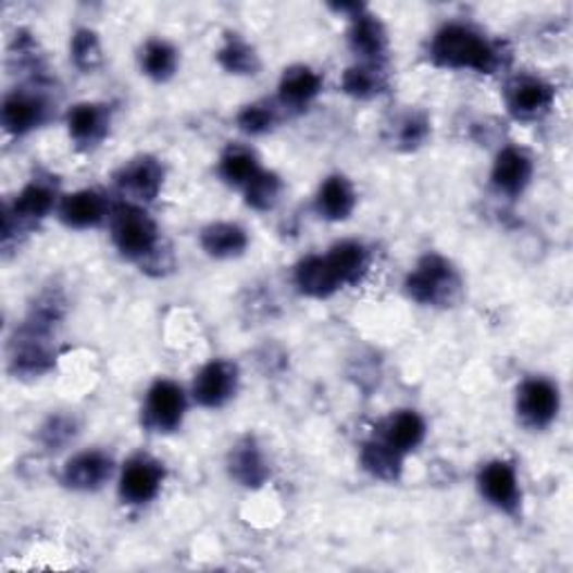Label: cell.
I'll return each instance as SVG.
<instances>
[{
    "label": "cell",
    "instance_id": "30bf717a",
    "mask_svg": "<svg viewBox=\"0 0 573 573\" xmlns=\"http://www.w3.org/2000/svg\"><path fill=\"white\" fill-rule=\"evenodd\" d=\"M484 498L500 511L515 513L520 509V486L515 469L502 460L490 462L479 471L477 477Z\"/></svg>",
    "mask_w": 573,
    "mask_h": 573
},
{
    "label": "cell",
    "instance_id": "4fadbf2b",
    "mask_svg": "<svg viewBox=\"0 0 573 573\" xmlns=\"http://www.w3.org/2000/svg\"><path fill=\"white\" fill-rule=\"evenodd\" d=\"M110 126V110L101 103H79L67 114V130L76 146H97Z\"/></svg>",
    "mask_w": 573,
    "mask_h": 573
},
{
    "label": "cell",
    "instance_id": "1f68e13d",
    "mask_svg": "<svg viewBox=\"0 0 573 573\" xmlns=\"http://www.w3.org/2000/svg\"><path fill=\"white\" fill-rule=\"evenodd\" d=\"M72 61L82 72H92L101 63V46L92 29H76L72 36Z\"/></svg>",
    "mask_w": 573,
    "mask_h": 573
},
{
    "label": "cell",
    "instance_id": "7402d4cb",
    "mask_svg": "<svg viewBox=\"0 0 573 573\" xmlns=\"http://www.w3.org/2000/svg\"><path fill=\"white\" fill-rule=\"evenodd\" d=\"M426 437V424L424 419L412 410H401L393 414L381 431V441H386L397 452L406 454L414 450Z\"/></svg>",
    "mask_w": 573,
    "mask_h": 573
},
{
    "label": "cell",
    "instance_id": "ac0fdd59",
    "mask_svg": "<svg viewBox=\"0 0 573 573\" xmlns=\"http://www.w3.org/2000/svg\"><path fill=\"white\" fill-rule=\"evenodd\" d=\"M296 287L300 294L312 296V298H329L336 289H340V281L336 272L332 270V264L327 256H310L304 258L296 266Z\"/></svg>",
    "mask_w": 573,
    "mask_h": 573
},
{
    "label": "cell",
    "instance_id": "7a4b0ae2",
    "mask_svg": "<svg viewBox=\"0 0 573 573\" xmlns=\"http://www.w3.org/2000/svg\"><path fill=\"white\" fill-rule=\"evenodd\" d=\"M112 242L126 258L144 266L160 258L158 224L135 204H122L112 211Z\"/></svg>",
    "mask_w": 573,
    "mask_h": 573
},
{
    "label": "cell",
    "instance_id": "836d02e7",
    "mask_svg": "<svg viewBox=\"0 0 573 573\" xmlns=\"http://www.w3.org/2000/svg\"><path fill=\"white\" fill-rule=\"evenodd\" d=\"M76 435V426L70 416H52L50 422L43 426L41 431V441L50 448V450H61L67 441H72Z\"/></svg>",
    "mask_w": 573,
    "mask_h": 573
},
{
    "label": "cell",
    "instance_id": "2e32d148",
    "mask_svg": "<svg viewBox=\"0 0 573 573\" xmlns=\"http://www.w3.org/2000/svg\"><path fill=\"white\" fill-rule=\"evenodd\" d=\"M108 215V204L97 190H76L72 196H65L59 207V217L70 228H90L103 222Z\"/></svg>",
    "mask_w": 573,
    "mask_h": 573
},
{
    "label": "cell",
    "instance_id": "52a82bcc",
    "mask_svg": "<svg viewBox=\"0 0 573 573\" xmlns=\"http://www.w3.org/2000/svg\"><path fill=\"white\" fill-rule=\"evenodd\" d=\"M164 482V466L148 454H137L126 464L120 482V495L128 505H146L158 498Z\"/></svg>",
    "mask_w": 573,
    "mask_h": 573
},
{
    "label": "cell",
    "instance_id": "e575fe53",
    "mask_svg": "<svg viewBox=\"0 0 573 573\" xmlns=\"http://www.w3.org/2000/svg\"><path fill=\"white\" fill-rule=\"evenodd\" d=\"M426 135H428V124L422 117H414V114H410V117L401 122L399 144L406 148H414L426 139Z\"/></svg>",
    "mask_w": 573,
    "mask_h": 573
},
{
    "label": "cell",
    "instance_id": "e0dca14e",
    "mask_svg": "<svg viewBox=\"0 0 573 573\" xmlns=\"http://www.w3.org/2000/svg\"><path fill=\"white\" fill-rule=\"evenodd\" d=\"M54 202H57L54 184L46 179H34L21 190L8 215L16 224H29L36 220H43L54 209Z\"/></svg>",
    "mask_w": 573,
    "mask_h": 573
},
{
    "label": "cell",
    "instance_id": "8fae6325",
    "mask_svg": "<svg viewBox=\"0 0 573 573\" xmlns=\"http://www.w3.org/2000/svg\"><path fill=\"white\" fill-rule=\"evenodd\" d=\"M48 117V103L43 97L16 90L3 103V126L10 135L21 137L38 128Z\"/></svg>",
    "mask_w": 573,
    "mask_h": 573
},
{
    "label": "cell",
    "instance_id": "d6a6232c",
    "mask_svg": "<svg viewBox=\"0 0 573 573\" xmlns=\"http://www.w3.org/2000/svg\"><path fill=\"white\" fill-rule=\"evenodd\" d=\"M276 122H278V114H276V108L270 101L251 103L238 114L240 130H245L249 135L270 133L276 126Z\"/></svg>",
    "mask_w": 573,
    "mask_h": 573
},
{
    "label": "cell",
    "instance_id": "277c9868",
    "mask_svg": "<svg viewBox=\"0 0 573 573\" xmlns=\"http://www.w3.org/2000/svg\"><path fill=\"white\" fill-rule=\"evenodd\" d=\"M52 327L54 325L46 321L27 316L25 325L21 327V332H16V338L12 342L10 363L16 374L38 376L54 365V352L50 346Z\"/></svg>",
    "mask_w": 573,
    "mask_h": 573
},
{
    "label": "cell",
    "instance_id": "f546056e",
    "mask_svg": "<svg viewBox=\"0 0 573 573\" xmlns=\"http://www.w3.org/2000/svg\"><path fill=\"white\" fill-rule=\"evenodd\" d=\"M217 61L226 72H232V74H256L260 70L256 50L236 34L226 38V43L217 52Z\"/></svg>",
    "mask_w": 573,
    "mask_h": 573
},
{
    "label": "cell",
    "instance_id": "83f0119b",
    "mask_svg": "<svg viewBox=\"0 0 573 573\" xmlns=\"http://www.w3.org/2000/svg\"><path fill=\"white\" fill-rule=\"evenodd\" d=\"M260 171L258 158L245 146H228L220 160V175L232 186L245 188Z\"/></svg>",
    "mask_w": 573,
    "mask_h": 573
},
{
    "label": "cell",
    "instance_id": "9c48e42d",
    "mask_svg": "<svg viewBox=\"0 0 573 573\" xmlns=\"http://www.w3.org/2000/svg\"><path fill=\"white\" fill-rule=\"evenodd\" d=\"M117 184L130 198L139 202H152L162 190L164 169L155 158L141 155L122 166L117 173Z\"/></svg>",
    "mask_w": 573,
    "mask_h": 573
},
{
    "label": "cell",
    "instance_id": "8992f818",
    "mask_svg": "<svg viewBox=\"0 0 573 573\" xmlns=\"http://www.w3.org/2000/svg\"><path fill=\"white\" fill-rule=\"evenodd\" d=\"M560 408L558 388L547 378H528L518 393V414L531 428H547Z\"/></svg>",
    "mask_w": 573,
    "mask_h": 573
},
{
    "label": "cell",
    "instance_id": "ffe728a7",
    "mask_svg": "<svg viewBox=\"0 0 573 573\" xmlns=\"http://www.w3.org/2000/svg\"><path fill=\"white\" fill-rule=\"evenodd\" d=\"M533 173L531 160L518 148H505L493 166V184L505 196H520Z\"/></svg>",
    "mask_w": 573,
    "mask_h": 573
},
{
    "label": "cell",
    "instance_id": "ba28073f",
    "mask_svg": "<svg viewBox=\"0 0 573 573\" xmlns=\"http://www.w3.org/2000/svg\"><path fill=\"white\" fill-rule=\"evenodd\" d=\"M238 368L228 361L207 363L194 384V397L204 408H222L236 395Z\"/></svg>",
    "mask_w": 573,
    "mask_h": 573
},
{
    "label": "cell",
    "instance_id": "9a60e30c",
    "mask_svg": "<svg viewBox=\"0 0 573 573\" xmlns=\"http://www.w3.org/2000/svg\"><path fill=\"white\" fill-rule=\"evenodd\" d=\"M553 88L540 79H518L507 95L509 101V110L515 114L520 120H531V117H538V114L547 112L553 103Z\"/></svg>",
    "mask_w": 573,
    "mask_h": 573
},
{
    "label": "cell",
    "instance_id": "7c38bea8",
    "mask_svg": "<svg viewBox=\"0 0 573 573\" xmlns=\"http://www.w3.org/2000/svg\"><path fill=\"white\" fill-rule=\"evenodd\" d=\"M112 475V460L101 450L74 454L63 469V482L74 490H97Z\"/></svg>",
    "mask_w": 573,
    "mask_h": 573
},
{
    "label": "cell",
    "instance_id": "6da1fadb",
    "mask_svg": "<svg viewBox=\"0 0 573 573\" xmlns=\"http://www.w3.org/2000/svg\"><path fill=\"white\" fill-rule=\"evenodd\" d=\"M500 48H495L490 41L466 25H446L441 27L431 46V57L439 67L450 70H475L493 74L500 67Z\"/></svg>",
    "mask_w": 573,
    "mask_h": 573
},
{
    "label": "cell",
    "instance_id": "4316f807",
    "mask_svg": "<svg viewBox=\"0 0 573 573\" xmlns=\"http://www.w3.org/2000/svg\"><path fill=\"white\" fill-rule=\"evenodd\" d=\"M388 88L386 72L378 63H363L342 74V90L357 99H372Z\"/></svg>",
    "mask_w": 573,
    "mask_h": 573
},
{
    "label": "cell",
    "instance_id": "484cf974",
    "mask_svg": "<svg viewBox=\"0 0 573 573\" xmlns=\"http://www.w3.org/2000/svg\"><path fill=\"white\" fill-rule=\"evenodd\" d=\"M327 260L336 272L340 285H357L368 270V251L359 242H340L329 253Z\"/></svg>",
    "mask_w": 573,
    "mask_h": 573
},
{
    "label": "cell",
    "instance_id": "603a6c76",
    "mask_svg": "<svg viewBox=\"0 0 573 573\" xmlns=\"http://www.w3.org/2000/svg\"><path fill=\"white\" fill-rule=\"evenodd\" d=\"M323 88L321 74H316L312 67L304 65H294L285 70L281 86H278V97L281 103L287 108H300L304 103H310Z\"/></svg>",
    "mask_w": 573,
    "mask_h": 573
},
{
    "label": "cell",
    "instance_id": "4dcf8cb0",
    "mask_svg": "<svg viewBox=\"0 0 573 573\" xmlns=\"http://www.w3.org/2000/svg\"><path fill=\"white\" fill-rule=\"evenodd\" d=\"M283 190V182L276 173L260 171L247 186H245V200L256 211H270L276 207Z\"/></svg>",
    "mask_w": 573,
    "mask_h": 573
},
{
    "label": "cell",
    "instance_id": "3957f363",
    "mask_svg": "<svg viewBox=\"0 0 573 573\" xmlns=\"http://www.w3.org/2000/svg\"><path fill=\"white\" fill-rule=\"evenodd\" d=\"M460 276L441 256H426L406 281V291L422 304H450L460 294Z\"/></svg>",
    "mask_w": 573,
    "mask_h": 573
},
{
    "label": "cell",
    "instance_id": "5bb4252c",
    "mask_svg": "<svg viewBox=\"0 0 573 573\" xmlns=\"http://www.w3.org/2000/svg\"><path fill=\"white\" fill-rule=\"evenodd\" d=\"M228 473L247 488H260L266 482L270 466H266L256 439L245 437L232 448V452H228Z\"/></svg>",
    "mask_w": 573,
    "mask_h": 573
},
{
    "label": "cell",
    "instance_id": "5b68a950",
    "mask_svg": "<svg viewBox=\"0 0 573 573\" xmlns=\"http://www.w3.org/2000/svg\"><path fill=\"white\" fill-rule=\"evenodd\" d=\"M186 412L184 390L173 381H155L146 395L144 424L155 433H173L182 426Z\"/></svg>",
    "mask_w": 573,
    "mask_h": 573
},
{
    "label": "cell",
    "instance_id": "f1b7e54d",
    "mask_svg": "<svg viewBox=\"0 0 573 573\" xmlns=\"http://www.w3.org/2000/svg\"><path fill=\"white\" fill-rule=\"evenodd\" d=\"M141 70L155 82H166L177 70V52L166 41H148L141 52Z\"/></svg>",
    "mask_w": 573,
    "mask_h": 573
},
{
    "label": "cell",
    "instance_id": "44dd1931",
    "mask_svg": "<svg viewBox=\"0 0 573 573\" xmlns=\"http://www.w3.org/2000/svg\"><path fill=\"white\" fill-rule=\"evenodd\" d=\"M357 207V194L350 179L342 175H332L323 182L319 196H316V211L321 217L340 222L348 220Z\"/></svg>",
    "mask_w": 573,
    "mask_h": 573
},
{
    "label": "cell",
    "instance_id": "d6986e66",
    "mask_svg": "<svg viewBox=\"0 0 573 573\" xmlns=\"http://www.w3.org/2000/svg\"><path fill=\"white\" fill-rule=\"evenodd\" d=\"M350 48L365 63H378L388 50V34L378 18L359 12L350 29Z\"/></svg>",
    "mask_w": 573,
    "mask_h": 573
},
{
    "label": "cell",
    "instance_id": "cb8c5ba5",
    "mask_svg": "<svg viewBox=\"0 0 573 573\" xmlns=\"http://www.w3.org/2000/svg\"><path fill=\"white\" fill-rule=\"evenodd\" d=\"M200 242L202 249L213 258H236L247 249L249 238L242 226L232 222H217L204 228Z\"/></svg>",
    "mask_w": 573,
    "mask_h": 573
},
{
    "label": "cell",
    "instance_id": "d4e9b609",
    "mask_svg": "<svg viewBox=\"0 0 573 573\" xmlns=\"http://www.w3.org/2000/svg\"><path fill=\"white\" fill-rule=\"evenodd\" d=\"M361 464L370 475L378 479H386V482H395L399 479L401 469H403V454L390 448L386 441L374 439L363 446Z\"/></svg>",
    "mask_w": 573,
    "mask_h": 573
}]
</instances>
